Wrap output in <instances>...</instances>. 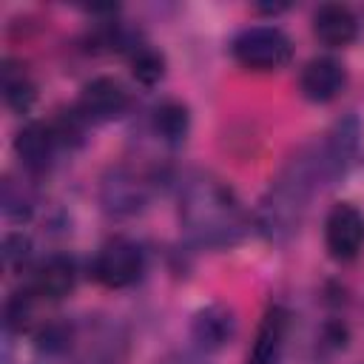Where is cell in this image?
Instances as JSON below:
<instances>
[{"instance_id":"3","label":"cell","mask_w":364,"mask_h":364,"mask_svg":"<svg viewBox=\"0 0 364 364\" xmlns=\"http://www.w3.org/2000/svg\"><path fill=\"white\" fill-rule=\"evenodd\" d=\"M230 51L236 63L250 71H279L293 57V46L287 34L276 26H250L239 31Z\"/></svg>"},{"instance_id":"15","label":"cell","mask_w":364,"mask_h":364,"mask_svg":"<svg viewBox=\"0 0 364 364\" xmlns=\"http://www.w3.org/2000/svg\"><path fill=\"white\" fill-rule=\"evenodd\" d=\"M313 34L330 46V48H341L350 46L358 34V20L347 6L338 3H327L313 14Z\"/></svg>"},{"instance_id":"5","label":"cell","mask_w":364,"mask_h":364,"mask_svg":"<svg viewBox=\"0 0 364 364\" xmlns=\"http://www.w3.org/2000/svg\"><path fill=\"white\" fill-rule=\"evenodd\" d=\"M151 199V182L131 168H111L100 185V202L111 216H134Z\"/></svg>"},{"instance_id":"18","label":"cell","mask_w":364,"mask_h":364,"mask_svg":"<svg viewBox=\"0 0 364 364\" xmlns=\"http://www.w3.org/2000/svg\"><path fill=\"white\" fill-rule=\"evenodd\" d=\"M0 202H3L6 219H11V222L28 219L31 210H34L31 193L23 188V182H17V179H11V176H6V182H3V196H0Z\"/></svg>"},{"instance_id":"12","label":"cell","mask_w":364,"mask_h":364,"mask_svg":"<svg viewBox=\"0 0 364 364\" xmlns=\"http://www.w3.org/2000/svg\"><path fill=\"white\" fill-rule=\"evenodd\" d=\"M54 148H57V136H54L51 125H43V122H28L14 136V154H17V159L28 171H34V173H43L51 165Z\"/></svg>"},{"instance_id":"16","label":"cell","mask_w":364,"mask_h":364,"mask_svg":"<svg viewBox=\"0 0 364 364\" xmlns=\"http://www.w3.org/2000/svg\"><path fill=\"white\" fill-rule=\"evenodd\" d=\"M154 128L162 136V142L168 145H182L191 128V114L182 102L176 100H165L156 111H154Z\"/></svg>"},{"instance_id":"11","label":"cell","mask_w":364,"mask_h":364,"mask_svg":"<svg viewBox=\"0 0 364 364\" xmlns=\"http://www.w3.org/2000/svg\"><path fill=\"white\" fill-rule=\"evenodd\" d=\"M344 85L347 71L333 57H313L299 74V88L310 102H330L344 91Z\"/></svg>"},{"instance_id":"19","label":"cell","mask_w":364,"mask_h":364,"mask_svg":"<svg viewBox=\"0 0 364 364\" xmlns=\"http://www.w3.org/2000/svg\"><path fill=\"white\" fill-rule=\"evenodd\" d=\"M131 71H134V77L142 82V85H154V82H159L162 80V74H165V57L159 54V51H154V48H139L134 57H131Z\"/></svg>"},{"instance_id":"14","label":"cell","mask_w":364,"mask_h":364,"mask_svg":"<svg viewBox=\"0 0 364 364\" xmlns=\"http://www.w3.org/2000/svg\"><path fill=\"white\" fill-rule=\"evenodd\" d=\"M74 282H77L74 262L68 256H51L34 270L28 290L43 301H57L74 290Z\"/></svg>"},{"instance_id":"2","label":"cell","mask_w":364,"mask_h":364,"mask_svg":"<svg viewBox=\"0 0 364 364\" xmlns=\"http://www.w3.org/2000/svg\"><path fill=\"white\" fill-rule=\"evenodd\" d=\"M321 185H324V173L318 159V142H313L299 148L264 191L259 202V216H256L264 239L287 242L299 230L307 213V205Z\"/></svg>"},{"instance_id":"4","label":"cell","mask_w":364,"mask_h":364,"mask_svg":"<svg viewBox=\"0 0 364 364\" xmlns=\"http://www.w3.org/2000/svg\"><path fill=\"white\" fill-rule=\"evenodd\" d=\"M145 270V259L139 245H134L131 239H111L100 247V253L94 256L91 273L102 287L111 290H122L139 282Z\"/></svg>"},{"instance_id":"8","label":"cell","mask_w":364,"mask_h":364,"mask_svg":"<svg viewBox=\"0 0 364 364\" xmlns=\"http://www.w3.org/2000/svg\"><path fill=\"white\" fill-rule=\"evenodd\" d=\"M355 154H358V122H355V117H347V119L336 122V128L318 142V159H321L324 185L336 182L338 176H344L347 168L353 165Z\"/></svg>"},{"instance_id":"17","label":"cell","mask_w":364,"mask_h":364,"mask_svg":"<svg viewBox=\"0 0 364 364\" xmlns=\"http://www.w3.org/2000/svg\"><path fill=\"white\" fill-rule=\"evenodd\" d=\"M3 97H6V105L14 108V111H28V105L34 102V85L26 74V68L14 60H6L3 63Z\"/></svg>"},{"instance_id":"21","label":"cell","mask_w":364,"mask_h":364,"mask_svg":"<svg viewBox=\"0 0 364 364\" xmlns=\"http://www.w3.org/2000/svg\"><path fill=\"white\" fill-rule=\"evenodd\" d=\"M159 364H205L199 355H191V353H173L168 358H162Z\"/></svg>"},{"instance_id":"13","label":"cell","mask_w":364,"mask_h":364,"mask_svg":"<svg viewBox=\"0 0 364 364\" xmlns=\"http://www.w3.org/2000/svg\"><path fill=\"white\" fill-rule=\"evenodd\" d=\"M287 324H290L287 310L273 304L256 330V341H253V350L247 355V364H279L282 350H284V338H287Z\"/></svg>"},{"instance_id":"7","label":"cell","mask_w":364,"mask_h":364,"mask_svg":"<svg viewBox=\"0 0 364 364\" xmlns=\"http://www.w3.org/2000/svg\"><path fill=\"white\" fill-rule=\"evenodd\" d=\"M324 245L330 250L333 259L338 262H350L364 250V216L347 205L338 202L324 222Z\"/></svg>"},{"instance_id":"10","label":"cell","mask_w":364,"mask_h":364,"mask_svg":"<svg viewBox=\"0 0 364 364\" xmlns=\"http://www.w3.org/2000/svg\"><path fill=\"white\" fill-rule=\"evenodd\" d=\"M233 336H236V313L228 304H219V301L208 304L191 321V338L205 353L228 347L233 341Z\"/></svg>"},{"instance_id":"20","label":"cell","mask_w":364,"mask_h":364,"mask_svg":"<svg viewBox=\"0 0 364 364\" xmlns=\"http://www.w3.org/2000/svg\"><path fill=\"white\" fill-rule=\"evenodd\" d=\"M28 250H31V242L23 233H9L3 239V262H6V267L9 270L23 267V262L28 259Z\"/></svg>"},{"instance_id":"6","label":"cell","mask_w":364,"mask_h":364,"mask_svg":"<svg viewBox=\"0 0 364 364\" xmlns=\"http://www.w3.org/2000/svg\"><path fill=\"white\" fill-rule=\"evenodd\" d=\"M68 350L77 353V364H119L125 353V336L117 324L88 321L82 330H71Z\"/></svg>"},{"instance_id":"1","label":"cell","mask_w":364,"mask_h":364,"mask_svg":"<svg viewBox=\"0 0 364 364\" xmlns=\"http://www.w3.org/2000/svg\"><path fill=\"white\" fill-rule=\"evenodd\" d=\"M179 225L202 247H233L250 230L239 196L213 173H191L179 191Z\"/></svg>"},{"instance_id":"9","label":"cell","mask_w":364,"mask_h":364,"mask_svg":"<svg viewBox=\"0 0 364 364\" xmlns=\"http://www.w3.org/2000/svg\"><path fill=\"white\" fill-rule=\"evenodd\" d=\"M128 105H131V97L119 80L97 77V80L85 82L77 111L91 122H108V119L122 117L128 111Z\"/></svg>"}]
</instances>
